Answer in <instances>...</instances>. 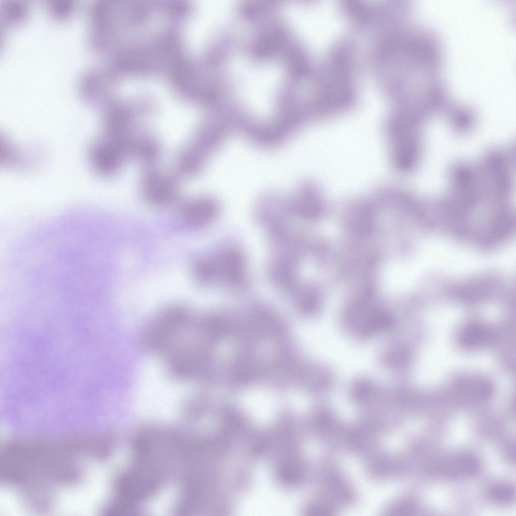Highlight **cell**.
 <instances>
[{
    "instance_id": "obj_1",
    "label": "cell",
    "mask_w": 516,
    "mask_h": 516,
    "mask_svg": "<svg viewBox=\"0 0 516 516\" xmlns=\"http://www.w3.org/2000/svg\"><path fill=\"white\" fill-rule=\"evenodd\" d=\"M191 324L188 310L183 306H170L149 327L144 337L146 348L153 353H168Z\"/></svg>"
},
{
    "instance_id": "obj_2",
    "label": "cell",
    "mask_w": 516,
    "mask_h": 516,
    "mask_svg": "<svg viewBox=\"0 0 516 516\" xmlns=\"http://www.w3.org/2000/svg\"><path fill=\"white\" fill-rule=\"evenodd\" d=\"M217 282L231 289H240L247 281L245 257L234 246H227L213 255Z\"/></svg>"
},
{
    "instance_id": "obj_3",
    "label": "cell",
    "mask_w": 516,
    "mask_h": 516,
    "mask_svg": "<svg viewBox=\"0 0 516 516\" xmlns=\"http://www.w3.org/2000/svg\"><path fill=\"white\" fill-rule=\"evenodd\" d=\"M141 190L145 199L156 206L173 203L178 196V187L173 178L161 171L151 169L144 175Z\"/></svg>"
},
{
    "instance_id": "obj_4",
    "label": "cell",
    "mask_w": 516,
    "mask_h": 516,
    "mask_svg": "<svg viewBox=\"0 0 516 516\" xmlns=\"http://www.w3.org/2000/svg\"><path fill=\"white\" fill-rule=\"evenodd\" d=\"M125 154L116 145L103 138L91 146L89 158L95 170L102 175H111L118 171Z\"/></svg>"
},
{
    "instance_id": "obj_5",
    "label": "cell",
    "mask_w": 516,
    "mask_h": 516,
    "mask_svg": "<svg viewBox=\"0 0 516 516\" xmlns=\"http://www.w3.org/2000/svg\"><path fill=\"white\" fill-rule=\"evenodd\" d=\"M219 212L218 203L206 197L191 199L181 207L180 216L188 226L195 228L206 227L213 222Z\"/></svg>"
},
{
    "instance_id": "obj_6",
    "label": "cell",
    "mask_w": 516,
    "mask_h": 516,
    "mask_svg": "<svg viewBox=\"0 0 516 516\" xmlns=\"http://www.w3.org/2000/svg\"><path fill=\"white\" fill-rule=\"evenodd\" d=\"M296 259L274 254L267 268L271 283L278 289L291 291L296 280Z\"/></svg>"
},
{
    "instance_id": "obj_7",
    "label": "cell",
    "mask_w": 516,
    "mask_h": 516,
    "mask_svg": "<svg viewBox=\"0 0 516 516\" xmlns=\"http://www.w3.org/2000/svg\"><path fill=\"white\" fill-rule=\"evenodd\" d=\"M265 200L260 203L256 209V216L260 223L269 234L287 227L286 221L289 215L287 204L276 199Z\"/></svg>"
},
{
    "instance_id": "obj_8",
    "label": "cell",
    "mask_w": 516,
    "mask_h": 516,
    "mask_svg": "<svg viewBox=\"0 0 516 516\" xmlns=\"http://www.w3.org/2000/svg\"><path fill=\"white\" fill-rule=\"evenodd\" d=\"M160 146L155 138L145 132L137 133L134 138L130 153L143 163L154 164L160 155Z\"/></svg>"
},
{
    "instance_id": "obj_9",
    "label": "cell",
    "mask_w": 516,
    "mask_h": 516,
    "mask_svg": "<svg viewBox=\"0 0 516 516\" xmlns=\"http://www.w3.org/2000/svg\"><path fill=\"white\" fill-rule=\"evenodd\" d=\"M456 391L464 396L478 399H486L492 392L491 383L482 378H465L456 385Z\"/></svg>"
},
{
    "instance_id": "obj_10",
    "label": "cell",
    "mask_w": 516,
    "mask_h": 516,
    "mask_svg": "<svg viewBox=\"0 0 516 516\" xmlns=\"http://www.w3.org/2000/svg\"><path fill=\"white\" fill-rule=\"evenodd\" d=\"M490 332L485 326L472 324L465 327L460 335V342L464 347L474 348L485 344L490 338Z\"/></svg>"
},
{
    "instance_id": "obj_11",
    "label": "cell",
    "mask_w": 516,
    "mask_h": 516,
    "mask_svg": "<svg viewBox=\"0 0 516 516\" xmlns=\"http://www.w3.org/2000/svg\"><path fill=\"white\" fill-rule=\"evenodd\" d=\"M193 274L197 281L204 285L217 282L216 268L212 255L198 259L193 266Z\"/></svg>"
},
{
    "instance_id": "obj_12",
    "label": "cell",
    "mask_w": 516,
    "mask_h": 516,
    "mask_svg": "<svg viewBox=\"0 0 516 516\" xmlns=\"http://www.w3.org/2000/svg\"><path fill=\"white\" fill-rule=\"evenodd\" d=\"M490 494L493 500L499 502H506L512 498L513 491L509 485L501 484L493 486Z\"/></svg>"
}]
</instances>
